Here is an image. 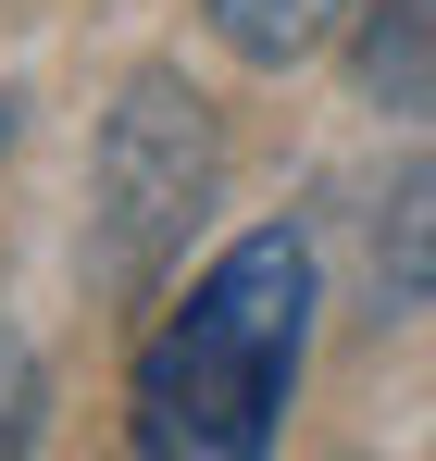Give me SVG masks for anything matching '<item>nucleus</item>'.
Masks as SVG:
<instances>
[{
	"label": "nucleus",
	"mask_w": 436,
	"mask_h": 461,
	"mask_svg": "<svg viewBox=\"0 0 436 461\" xmlns=\"http://www.w3.org/2000/svg\"><path fill=\"white\" fill-rule=\"evenodd\" d=\"M200 13H213V38L237 63H299V50H324L362 0H200Z\"/></svg>",
	"instance_id": "39448f33"
},
{
	"label": "nucleus",
	"mask_w": 436,
	"mask_h": 461,
	"mask_svg": "<svg viewBox=\"0 0 436 461\" xmlns=\"http://www.w3.org/2000/svg\"><path fill=\"white\" fill-rule=\"evenodd\" d=\"M200 212H213V113H200V87H187V76L150 63V76L113 100V125H100L87 287H100V300H150V287L175 275V249H187Z\"/></svg>",
	"instance_id": "f03ea898"
},
{
	"label": "nucleus",
	"mask_w": 436,
	"mask_h": 461,
	"mask_svg": "<svg viewBox=\"0 0 436 461\" xmlns=\"http://www.w3.org/2000/svg\"><path fill=\"white\" fill-rule=\"evenodd\" d=\"M362 300H374V324L436 300V150H424V162H399V175H386V200H374V237H362Z\"/></svg>",
	"instance_id": "7ed1b4c3"
},
{
	"label": "nucleus",
	"mask_w": 436,
	"mask_h": 461,
	"mask_svg": "<svg viewBox=\"0 0 436 461\" xmlns=\"http://www.w3.org/2000/svg\"><path fill=\"white\" fill-rule=\"evenodd\" d=\"M350 63H362V87L386 113H436V0H374Z\"/></svg>",
	"instance_id": "20e7f679"
},
{
	"label": "nucleus",
	"mask_w": 436,
	"mask_h": 461,
	"mask_svg": "<svg viewBox=\"0 0 436 461\" xmlns=\"http://www.w3.org/2000/svg\"><path fill=\"white\" fill-rule=\"evenodd\" d=\"M25 437H38V362L0 337V449H25Z\"/></svg>",
	"instance_id": "423d86ee"
},
{
	"label": "nucleus",
	"mask_w": 436,
	"mask_h": 461,
	"mask_svg": "<svg viewBox=\"0 0 436 461\" xmlns=\"http://www.w3.org/2000/svg\"><path fill=\"white\" fill-rule=\"evenodd\" d=\"M0 150H13V100H0Z\"/></svg>",
	"instance_id": "0eeeda50"
},
{
	"label": "nucleus",
	"mask_w": 436,
	"mask_h": 461,
	"mask_svg": "<svg viewBox=\"0 0 436 461\" xmlns=\"http://www.w3.org/2000/svg\"><path fill=\"white\" fill-rule=\"evenodd\" d=\"M299 337H312V249L287 225L237 237L187 287V312L138 349V424L125 437L150 461H250L299 386Z\"/></svg>",
	"instance_id": "f257e3e1"
}]
</instances>
